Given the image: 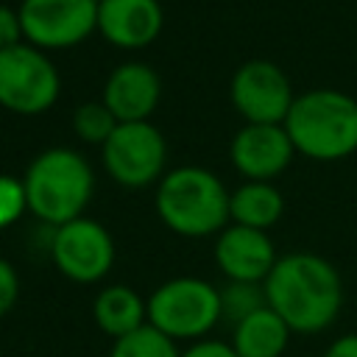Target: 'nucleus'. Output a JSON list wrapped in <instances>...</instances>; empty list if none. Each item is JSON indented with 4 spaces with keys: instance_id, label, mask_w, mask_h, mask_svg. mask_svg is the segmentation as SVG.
<instances>
[{
    "instance_id": "17",
    "label": "nucleus",
    "mask_w": 357,
    "mask_h": 357,
    "mask_svg": "<svg viewBox=\"0 0 357 357\" xmlns=\"http://www.w3.org/2000/svg\"><path fill=\"white\" fill-rule=\"evenodd\" d=\"M284 212V198L271 181H245L229 195V223L268 231Z\"/></svg>"
},
{
    "instance_id": "3",
    "label": "nucleus",
    "mask_w": 357,
    "mask_h": 357,
    "mask_svg": "<svg viewBox=\"0 0 357 357\" xmlns=\"http://www.w3.org/2000/svg\"><path fill=\"white\" fill-rule=\"evenodd\" d=\"M284 131L296 153L337 162L357 151V100L340 89H310L296 95Z\"/></svg>"
},
{
    "instance_id": "18",
    "label": "nucleus",
    "mask_w": 357,
    "mask_h": 357,
    "mask_svg": "<svg viewBox=\"0 0 357 357\" xmlns=\"http://www.w3.org/2000/svg\"><path fill=\"white\" fill-rule=\"evenodd\" d=\"M218 296H220V321L231 326H237L251 312L268 304L265 287L259 282H226L223 287H218Z\"/></svg>"
},
{
    "instance_id": "19",
    "label": "nucleus",
    "mask_w": 357,
    "mask_h": 357,
    "mask_svg": "<svg viewBox=\"0 0 357 357\" xmlns=\"http://www.w3.org/2000/svg\"><path fill=\"white\" fill-rule=\"evenodd\" d=\"M117 126H120V120L112 114V109L103 103V98L100 100H84L73 112V131L86 145H100L103 148Z\"/></svg>"
},
{
    "instance_id": "23",
    "label": "nucleus",
    "mask_w": 357,
    "mask_h": 357,
    "mask_svg": "<svg viewBox=\"0 0 357 357\" xmlns=\"http://www.w3.org/2000/svg\"><path fill=\"white\" fill-rule=\"evenodd\" d=\"M17 296H20V279H17V271L8 259L0 257V318L6 312H11V307L17 304Z\"/></svg>"
},
{
    "instance_id": "24",
    "label": "nucleus",
    "mask_w": 357,
    "mask_h": 357,
    "mask_svg": "<svg viewBox=\"0 0 357 357\" xmlns=\"http://www.w3.org/2000/svg\"><path fill=\"white\" fill-rule=\"evenodd\" d=\"M178 357H237V351L231 349V343L223 340H195Z\"/></svg>"
},
{
    "instance_id": "8",
    "label": "nucleus",
    "mask_w": 357,
    "mask_h": 357,
    "mask_svg": "<svg viewBox=\"0 0 357 357\" xmlns=\"http://www.w3.org/2000/svg\"><path fill=\"white\" fill-rule=\"evenodd\" d=\"M50 257L61 276L75 284H95L114 265V240L109 229L86 215L56 226L50 234Z\"/></svg>"
},
{
    "instance_id": "13",
    "label": "nucleus",
    "mask_w": 357,
    "mask_h": 357,
    "mask_svg": "<svg viewBox=\"0 0 357 357\" xmlns=\"http://www.w3.org/2000/svg\"><path fill=\"white\" fill-rule=\"evenodd\" d=\"M162 98V78L145 61H123L117 64L103 86V103L120 123H142L151 120Z\"/></svg>"
},
{
    "instance_id": "16",
    "label": "nucleus",
    "mask_w": 357,
    "mask_h": 357,
    "mask_svg": "<svg viewBox=\"0 0 357 357\" xmlns=\"http://www.w3.org/2000/svg\"><path fill=\"white\" fill-rule=\"evenodd\" d=\"M290 335V326L265 304L231 326V349L237 357H282Z\"/></svg>"
},
{
    "instance_id": "12",
    "label": "nucleus",
    "mask_w": 357,
    "mask_h": 357,
    "mask_svg": "<svg viewBox=\"0 0 357 357\" xmlns=\"http://www.w3.org/2000/svg\"><path fill=\"white\" fill-rule=\"evenodd\" d=\"M276 248L268 231L229 223L218 231L215 262L229 282H265L276 265Z\"/></svg>"
},
{
    "instance_id": "26",
    "label": "nucleus",
    "mask_w": 357,
    "mask_h": 357,
    "mask_svg": "<svg viewBox=\"0 0 357 357\" xmlns=\"http://www.w3.org/2000/svg\"><path fill=\"white\" fill-rule=\"evenodd\" d=\"M98 3H100V0H98Z\"/></svg>"
},
{
    "instance_id": "9",
    "label": "nucleus",
    "mask_w": 357,
    "mask_h": 357,
    "mask_svg": "<svg viewBox=\"0 0 357 357\" xmlns=\"http://www.w3.org/2000/svg\"><path fill=\"white\" fill-rule=\"evenodd\" d=\"M25 42L39 50H64L98 31V0H22Z\"/></svg>"
},
{
    "instance_id": "4",
    "label": "nucleus",
    "mask_w": 357,
    "mask_h": 357,
    "mask_svg": "<svg viewBox=\"0 0 357 357\" xmlns=\"http://www.w3.org/2000/svg\"><path fill=\"white\" fill-rule=\"evenodd\" d=\"M229 190L201 165L173 167L156 184V215L181 237H209L229 226Z\"/></svg>"
},
{
    "instance_id": "14",
    "label": "nucleus",
    "mask_w": 357,
    "mask_h": 357,
    "mask_svg": "<svg viewBox=\"0 0 357 357\" xmlns=\"http://www.w3.org/2000/svg\"><path fill=\"white\" fill-rule=\"evenodd\" d=\"M165 25L159 0H100L98 33L120 50H139L151 45Z\"/></svg>"
},
{
    "instance_id": "11",
    "label": "nucleus",
    "mask_w": 357,
    "mask_h": 357,
    "mask_svg": "<svg viewBox=\"0 0 357 357\" xmlns=\"http://www.w3.org/2000/svg\"><path fill=\"white\" fill-rule=\"evenodd\" d=\"M293 156L296 148L282 123H245L229 145V159L245 181H273Z\"/></svg>"
},
{
    "instance_id": "5",
    "label": "nucleus",
    "mask_w": 357,
    "mask_h": 357,
    "mask_svg": "<svg viewBox=\"0 0 357 357\" xmlns=\"http://www.w3.org/2000/svg\"><path fill=\"white\" fill-rule=\"evenodd\" d=\"M148 324L170 340H204L220 324L218 287L201 276H176L148 296Z\"/></svg>"
},
{
    "instance_id": "22",
    "label": "nucleus",
    "mask_w": 357,
    "mask_h": 357,
    "mask_svg": "<svg viewBox=\"0 0 357 357\" xmlns=\"http://www.w3.org/2000/svg\"><path fill=\"white\" fill-rule=\"evenodd\" d=\"M25 42V31H22V20H20V8L0 3V50L14 47Z\"/></svg>"
},
{
    "instance_id": "15",
    "label": "nucleus",
    "mask_w": 357,
    "mask_h": 357,
    "mask_svg": "<svg viewBox=\"0 0 357 357\" xmlns=\"http://www.w3.org/2000/svg\"><path fill=\"white\" fill-rule=\"evenodd\" d=\"M92 318L112 340L148 324V301L128 284H106L92 301Z\"/></svg>"
},
{
    "instance_id": "21",
    "label": "nucleus",
    "mask_w": 357,
    "mask_h": 357,
    "mask_svg": "<svg viewBox=\"0 0 357 357\" xmlns=\"http://www.w3.org/2000/svg\"><path fill=\"white\" fill-rule=\"evenodd\" d=\"M25 212H28V195L22 178L0 173V231L14 226Z\"/></svg>"
},
{
    "instance_id": "20",
    "label": "nucleus",
    "mask_w": 357,
    "mask_h": 357,
    "mask_svg": "<svg viewBox=\"0 0 357 357\" xmlns=\"http://www.w3.org/2000/svg\"><path fill=\"white\" fill-rule=\"evenodd\" d=\"M181 351L176 349V340L153 329L151 324L139 326L131 335H123L112 343L109 357H178Z\"/></svg>"
},
{
    "instance_id": "1",
    "label": "nucleus",
    "mask_w": 357,
    "mask_h": 357,
    "mask_svg": "<svg viewBox=\"0 0 357 357\" xmlns=\"http://www.w3.org/2000/svg\"><path fill=\"white\" fill-rule=\"evenodd\" d=\"M268 307L290 326V332L315 335L335 324L343 307V282L337 268L312 254H282L262 282Z\"/></svg>"
},
{
    "instance_id": "2",
    "label": "nucleus",
    "mask_w": 357,
    "mask_h": 357,
    "mask_svg": "<svg viewBox=\"0 0 357 357\" xmlns=\"http://www.w3.org/2000/svg\"><path fill=\"white\" fill-rule=\"evenodd\" d=\"M22 184L28 212L56 229L84 215L95 192V173L84 153L56 145L31 159Z\"/></svg>"
},
{
    "instance_id": "10",
    "label": "nucleus",
    "mask_w": 357,
    "mask_h": 357,
    "mask_svg": "<svg viewBox=\"0 0 357 357\" xmlns=\"http://www.w3.org/2000/svg\"><path fill=\"white\" fill-rule=\"evenodd\" d=\"M229 98L245 123H284L296 95L284 70L268 59H251L237 67Z\"/></svg>"
},
{
    "instance_id": "6",
    "label": "nucleus",
    "mask_w": 357,
    "mask_h": 357,
    "mask_svg": "<svg viewBox=\"0 0 357 357\" xmlns=\"http://www.w3.org/2000/svg\"><path fill=\"white\" fill-rule=\"evenodd\" d=\"M61 92V78L53 59L20 42L0 50V106L14 114H42Z\"/></svg>"
},
{
    "instance_id": "7",
    "label": "nucleus",
    "mask_w": 357,
    "mask_h": 357,
    "mask_svg": "<svg viewBox=\"0 0 357 357\" xmlns=\"http://www.w3.org/2000/svg\"><path fill=\"white\" fill-rule=\"evenodd\" d=\"M106 173L126 190H142L148 184H159L167 173V142L165 134L142 120V123H120L114 134L100 148Z\"/></svg>"
},
{
    "instance_id": "25",
    "label": "nucleus",
    "mask_w": 357,
    "mask_h": 357,
    "mask_svg": "<svg viewBox=\"0 0 357 357\" xmlns=\"http://www.w3.org/2000/svg\"><path fill=\"white\" fill-rule=\"evenodd\" d=\"M324 357H357V332H349V335L335 337L326 346Z\"/></svg>"
}]
</instances>
